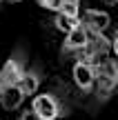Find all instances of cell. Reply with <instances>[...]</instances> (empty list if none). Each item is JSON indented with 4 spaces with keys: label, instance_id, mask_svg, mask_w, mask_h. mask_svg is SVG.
I'll list each match as a JSON object with an SVG mask.
<instances>
[{
    "label": "cell",
    "instance_id": "obj_1",
    "mask_svg": "<svg viewBox=\"0 0 118 120\" xmlns=\"http://www.w3.org/2000/svg\"><path fill=\"white\" fill-rule=\"evenodd\" d=\"M31 113L36 116V120H58V118L69 116V107L56 94L45 91V94L34 96V100H31Z\"/></svg>",
    "mask_w": 118,
    "mask_h": 120
},
{
    "label": "cell",
    "instance_id": "obj_2",
    "mask_svg": "<svg viewBox=\"0 0 118 120\" xmlns=\"http://www.w3.org/2000/svg\"><path fill=\"white\" fill-rule=\"evenodd\" d=\"M27 69V53L22 47L13 49V53L7 58V62L0 67V94H2L7 87H13L20 82L22 73Z\"/></svg>",
    "mask_w": 118,
    "mask_h": 120
},
{
    "label": "cell",
    "instance_id": "obj_3",
    "mask_svg": "<svg viewBox=\"0 0 118 120\" xmlns=\"http://www.w3.org/2000/svg\"><path fill=\"white\" fill-rule=\"evenodd\" d=\"M109 51H111V40L107 38L105 34H96V36H89L87 47L76 56V60L87 62V64H91V67H98L100 62H105V60L109 58Z\"/></svg>",
    "mask_w": 118,
    "mask_h": 120
},
{
    "label": "cell",
    "instance_id": "obj_4",
    "mask_svg": "<svg viewBox=\"0 0 118 120\" xmlns=\"http://www.w3.org/2000/svg\"><path fill=\"white\" fill-rule=\"evenodd\" d=\"M87 42H89V31L85 29L83 22H80L76 29H71L69 34L65 36V42H62V47H60V56L62 58H67V56H78V53L87 47Z\"/></svg>",
    "mask_w": 118,
    "mask_h": 120
},
{
    "label": "cell",
    "instance_id": "obj_5",
    "mask_svg": "<svg viewBox=\"0 0 118 120\" xmlns=\"http://www.w3.org/2000/svg\"><path fill=\"white\" fill-rule=\"evenodd\" d=\"M83 27L89 31V36H96V34H105L111 25V18L107 11H100V9H87L85 16L80 18Z\"/></svg>",
    "mask_w": 118,
    "mask_h": 120
},
{
    "label": "cell",
    "instance_id": "obj_6",
    "mask_svg": "<svg viewBox=\"0 0 118 120\" xmlns=\"http://www.w3.org/2000/svg\"><path fill=\"white\" fill-rule=\"evenodd\" d=\"M74 82L76 87H78L83 94H91L94 91V82H96V67H91V64L87 62H80V60H76L74 64Z\"/></svg>",
    "mask_w": 118,
    "mask_h": 120
},
{
    "label": "cell",
    "instance_id": "obj_7",
    "mask_svg": "<svg viewBox=\"0 0 118 120\" xmlns=\"http://www.w3.org/2000/svg\"><path fill=\"white\" fill-rule=\"evenodd\" d=\"M42 82V69L40 67H27L22 73L20 82H18V89L22 91V96H36L38 94V87Z\"/></svg>",
    "mask_w": 118,
    "mask_h": 120
},
{
    "label": "cell",
    "instance_id": "obj_8",
    "mask_svg": "<svg viewBox=\"0 0 118 120\" xmlns=\"http://www.w3.org/2000/svg\"><path fill=\"white\" fill-rule=\"evenodd\" d=\"M22 100H25V96H22V91L18 89V85L7 87V89L0 94V105H2V109H7V111H16V109L22 105Z\"/></svg>",
    "mask_w": 118,
    "mask_h": 120
},
{
    "label": "cell",
    "instance_id": "obj_9",
    "mask_svg": "<svg viewBox=\"0 0 118 120\" xmlns=\"http://www.w3.org/2000/svg\"><path fill=\"white\" fill-rule=\"evenodd\" d=\"M53 25H56V29H60V31H65V34H69L71 29H76V27L80 25V18L76 20V18H69V16H62V13H56Z\"/></svg>",
    "mask_w": 118,
    "mask_h": 120
},
{
    "label": "cell",
    "instance_id": "obj_10",
    "mask_svg": "<svg viewBox=\"0 0 118 120\" xmlns=\"http://www.w3.org/2000/svg\"><path fill=\"white\" fill-rule=\"evenodd\" d=\"M38 4L47 11H56V13L62 9V0H38Z\"/></svg>",
    "mask_w": 118,
    "mask_h": 120
},
{
    "label": "cell",
    "instance_id": "obj_11",
    "mask_svg": "<svg viewBox=\"0 0 118 120\" xmlns=\"http://www.w3.org/2000/svg\"><path fill=\"white\" fill-rule=\"evenodd\" d=\"M111 51H114V56L118 58V29L114 31V38H111Z\"/></svg>",
    "mask_w": 118,
    "mask_h": 120
},
{
    "label": "cell",
    "instance_id": "obj_12",
    "mask_svg": "<svg viewBox=\"0 0 118 120\" xmlns=\"http://www.w3.org/2000/svg\"><path fill=\"white\" fill-rule=\"evenodd\" d=\"M20 120H36V116H34V113H31V109H27V111H22Z\"/></svg>",
    "mask_w": 118,
    "mask_h": 120
},
{
    "label": "cell",
    "instance_id": "obj_13",
    "mask_svg": "<svg viewBox=\"0 0 118 120\" xmlns=\"http://www.w3.org/2000/svg\"><path fill=\"white\" fill-rule=\"evenodd\" d=\"M111 64H114V76H116V82H118V58H111Z\"/></svg>",
    "mask_w": 118,
    "mask_h": 120
},
{
    "label": "cell",
    "instance_id": "obj_14",
    "mask_svg": "<svg viewBox=\"0 0 118 120\" xmlns=\"http://www.w3.org/2000/svg\"><path fill=\"white\" fill-rule=\"evenodd\" d=\"M62 4H74V7H80V0H62Z\"/></svg>",
    "mask_w": 118,
    "mask_h": 120
},
{
    "label": "cell",
    "instance_id": "obj_15",
    "mask_svg": "<svg viewBox=\"0 0 118 120\" xmlns=\"http://www.w3.org/2000/svg\"><path fill=\"white\" fill-rule=\"evenodd\" d=\"M105 2H107V4H116V0H105Z\"/></svg>",
    "mask_w": 118,
    "mask_h": 120
},
{
    "label": "cell",
    "instance_id": "obj_16",
    "mask_svg": "<svg viewBox=\"0 0 118 120\" xmlns=\"http://www.w3.org/2000/svg\"><path fill=\"white\" fill-rule=\"evenodd\" d=\"M2 2H20V0H2Z\"/></svg>",
    "mask_w": 118,
    "mask_h": 120
},
{
    "label": "cell",
    "instance_id": "obj_17",
    "mask_svg": "<svg viewBox=\"0 0 118 120\" xmlns=\"http://www.w3.org/2000/svg\"><path fill=\"white\" fill-rule=\"evenodd\" d=\"M116 4H118V0H116Z\"/></svg>",
    "mask_w": 118,
    "mask_h": 120
}]
</instances>
